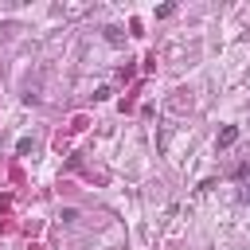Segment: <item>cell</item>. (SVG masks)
Instances as JSON below:
<instances>
[{
	"mask_svg": "<svg viewBox=\"0 0 250 250\" xmlns=\"http://www.w3.org/2000/svg\"><path fill=\"white\" fill-rule=\"evenodd\" d=\"M234 141H238V125H227V129L219 133V148H230Z\"/></svg>",
	"mask_w": 250,
	"mask_h": 250,
	"instance_id": "6da1fadb",
	"label": "cell"
}]
</instances>
